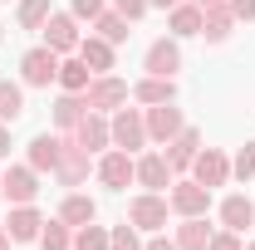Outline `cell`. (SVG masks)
<instances>
[{"mask_svg":"<svg viewBox=\"0 0 255 250\" xmlns=\"http://www.w3.org/2000/svg\"><path fill=\"white\" fill-rule=\"evenodd\" d=\"M128 98H132V84L118 79V74H94L89 89H84V103H89L94 113H118Z\"/></svg>","mask_w":255,"mask_h":250,"instance_id":"6da1fadb","label":"cell"},{"mask_svg":"<svg viewBox=\"0 0 255 250\" xmlns=\"http://www.w3.org/2000/svg\"><path fill=\"white\" fill-rule=\"evenodd\" d=\"M108 132H113V147H123V152H142L147 147V123H142V108H118L113 118H108Z\"/></svg>","mask_w":255,"mask_h":250,"instance_id":"7a4b0ae2","label":"cell"},{"mask_svg":"<svg viewBox=\"0 0 255 250\" xmlns=\"http://www.w3.org/2000/svg\"><path fill=\"white\" fill-rule=\"evenodd\" d=\"M89 172H94V152L89 147H79L69 132H64V152H59V167H54V177H59V187L79 191L84 182H89Z\"/></svg>","mask_w":255,"mask_h":250,"instance_id":"3957f363","label":"cell"},{"mask_svg":"<svg viewBox=\"0 0 255 250\" xmlns=\"http://www.w3.org/2000/svg\"><path fill=\"white\" fill-rule=\"evenodd\" d=\"M59 59L49 44H39V49H25V59H20V84L25 89H49L54 79H59Z\"/></svg>","mask_w":255,"mask_h":250,"instance_id":"277c9868","label":"cell"},{"mask_svg":"<svg viewBox=\"0 0 255 250\" xmlns=\"http://www.w3.org/2000/svg\"><path fill=\"white\" fill-rule=\"evenodd\" d=\"M98 182L108 191H123V187H132L137 182V157L132 152H123V147H108V152H98Z\"/></svg>","mask_w":255,"mask_h":250,"instance_id":"5b68a950","label":"cell"},{"mask_svg":"<svg viewBox=\"0 0 255 250\" xmlns=\"http://www.w3.org/2000/svg\"><path fill=\"white\" fill-rule=\"evenodd\" d=\"M167 211H172V201H167L162 191H137V196L128 201V221H132L137 231H147V236L167 226Z\"/></svg>","mask_w":255,"mask_h":250,"instance_id":"8992f818","label":"cell"},{"mask_svg":"<svg viewBox=\"0 0 255 250\" xmlns=\"http://www.w3.org/2000/svg\"><path fill=\"white\" fill-rule=\"evenodd\" d=\"M167 201H172L177 216H206L211 211V187H201L196 177H177L167 187Z\"/></svg>","mask_w":255,"mask_h":250,"instance_id":"52a82bcc","label":"cell"},{"mask_svg":"<svg viewBox=\"0 0 255 250\" xmlns=\"http://www.w3.org/2000/svg\"><path fill=\"white\" fill-rule=\"evenodd\" d=\"M142 123H147V142L167 147V142L187 127V118H182V108H177V103H157V108H142Z\"/></svg>","mask_w":255,"mask_h":250,"instance_id":"ba28073f","label":"cell"},{"mask_svg":"<svg viewBox=\"0 0 255 250\" xmlns=\"http://www.w3.org/2000/svg\"><path fill=\"white\" fill-rule=\"evenodd\" d=\"M79 20L69 15V10H49V20H44V44L54 49V54H79Z\"/></svg>","mask_w":255,"mask_h":250,"instance_id":"9c48e42d","label":"cell"},{"mask_svg":"<svg viewBox=\"0 0 255 250\" xmlns=\"http://www.w3.org/2000/svg\"><path fill=\"white\" fill-rule=\"evenodd\" d=\"M0 177H5V201L10 206H25V201L39 196V172H34L30 162H10Z\"/></svg>","mask_w":255,"mask_h":250,"instance_id":"30bf717a","label":"cell"},{"mask_svg":"<svg viewBox=\"0 0 255 250\" xmlns=\"http://www.w3.org/2000/svg\"><path fill=\"white\" fill-rule=\"evenodd\" d=\"M142 69H147V74H162V79H177V74H182V44H177L172 34L152 39L147 54H142Z\"/></svg>","mask_w":255,"mask_h":250,"instance_id":"8fae6325","label":"cell"},{"mask_svg":"<svg viewBox=\"0 0 255 250\" xmlns=\"http://www.w3.org/2000/svg\"><path fill=\"white\" fill-rule=\"evenodd\" d=\"M187 177H196L201 187H211V191H216V187H226V182H231V157H226L221 147H201Z\"/></svg>","mask_w":255,"mask_h":250,"instance_id":"7c38bea8","label":"cell"},{"mask_svg":"<svg viewBox=\"0 0 255 250\" xmlns=\"http://www.w3.org/2000/svg\"><path fill=\"white\" fill-rule=\"evenodd\" d=\"M196 152H201V127H191V123L182 127V132H177V137H172L167 147H162V157L172 162V172H177V177H187V172H191Z\"/></svg>","mask_w":255,"mask_h":250,"instance_id":"4fadbf2b","label":"cell"},{"mask_svg":"<svg viewBox=\"0 0 255 250\" xmlns=\"http://www.w3.org/2000/svg\"><path fill=\"white\" fill-rule=\"evenodd\" d=\"M69 137H74L79 147H89V152H108V147H113V132H108V113H94V108H89V113H84V123L74 127Z\"/></svg>","mask_w":255,"mask_h":250,"instance_id":"5bb4252c","label":"cell"},{"mask_svg":"<svg viewBox=\"0 0 255 250\" xmlns=\"http://www.w3.org/2000/svg\"><path fill=\"white\" fill-rule=\"evenodd\" d=\"M172 182H177V172H172V162L162 152H142L137 157V187L142 191H167Z\"/></svg>","mask_w":255,"mask_h":250,"instance_id":"9a60e30c","label":"cell"},{"mask_svg":"<svg viewBox=\"0 0 255 250\" xmlns=\"http://www.w3.org/2000/svg\"><path fill=\"white\" fill-rule=\"evenodd\" d=\"M132 103L142 108H157V103H177V79H162V74H142L132 84Z\"/></svg>","mask_w":255,"mask_h":250,"instance_id":"2e32d148","label":"cell"},{"mask_svg":"<svg viewBox=\"0 0 255 250\" xmlns=\"http://www.w3.org/2000/svg\"><path fill=\"white\" fill-rule=\"evenodd\" d=\"M5 231H10V241H15V246H30V241H39V231H44V216L34 211V201H25V206H10Z\"/></svg>","mask_w":255,"mask_h":250,"instance_id":"e0dca14e","label":"cell"},{"mask_svg":"<svg viewBox=\"0 0 255 250\" xmlns=\"http://www.w3.org/2000/svg\"><path fill=\"white\" fill-rule=\"evenodd\" d=\"M236 25H241V20L231 15V5H226V0L201 10V39H206V44H226V39L236 34Z\"/></svg>","mask_w":255,"mask_h":250,"instance_id":"ac0fdd59","label":"cell"},{"mask_svg":"<svg viewBox=\"0 0 255 250\" xmlns=\"http://www.w3.org/2000/svg\"><path fill=\"white\" fill-rule=\"evenodd\" d=\"M59 152H64V132H39V137H30V147H25V162H30L34 172H54L59 167Z\"/></svg>","mask_w":255,"mask_h":250,"instance_id":"d6986e66","label":"cell"},{"mask_svg":"<svg viewBox=\"0 0 255 250\" xmlns=\"http://www.w3.org/2000/svg\"><path fill=\"white\" fill-rule=\"evenodd\" d=\"M59 221L79 231V226H89V221H98V201L89 196V191H69V196L59 201Z\"/></svg>","mask_w":255,"mask_h":250,"instance_id":"ffe728a7","label":"cell"},{"mask_svg":"<svg viewBox=\"0 0 255 250\" xmlns=\"http://www.w3.org/2000/svg\"><path fill=\"white\" fill-rule=\"evenodd\" d=\"M167 30H172V39H191V34H201V5H191V0L172 5V10H167Z\"/></svg>","mask_w":255,"mask_h":250,"instance_id":"44dd1931","label":"cell"},{"mask_svg":"<svg viewBox=\"0 0 255 250\" xmlns=\"http://www.w3.org/2000/svg\"><path fill=\"white\" fill-rule=\"evenodd\" d=\"M221 226L246 236V226H255V201H251V196H241V191L226 196V201H221Z\"/></svg>","mask_w":255,"mask_h":250,"instance_id":"7402d4cb","label":"cell"},{"mask_svg":"<svg viewBox=\"0 0 255 250\" xmlns=\"http://www.w3.org/2000/svg\"><path fill=\"white\" fill-rule=\"evenodd\" d=\"M79 59L89 64L94 74H113V44L98 39V34H84V39H79Z\"/></svg>","mask_w":255,"mask_h":250,"instance_id":"603a6c76","label":"cell"},{"mask_svg":"<svg viewBox=\"0 0 255 250\" xmlns=\"http://www.w3.org/2000/svg\"><path fill=\"white\" fill-rule=\"evenodd\" d=\"M84 113H89L84 94H59L54 98V127H59V132H74V127L84 123Z\"/></svg>","mask_w":255,"mask_h":250,"instance_id":"cb8c5ba5","label":"cell"},{"mask_svg":"<svg viewBox=\"0 0 255 250\" xmlns=\"http://www.w3.org/2000/svg\"><path fill=\"white\" fill-rule=\"evenodd\" d=\"M177 250H206L211 246V226H206V216H182V226H177Z\"/></svg>","mask_w":255,"mask_h":250,"instance_id":"d4e9b609","label":"cell"},{"mask_svg":"<svg viewBox=\"0 0 255 250\" xmlns=\"http://www.w3.org/2000/svg\"><path fill=\"white\" fill-rule=\"evenodd\" d=\"M89 79H94V69L79 59V54H74V59H59V79H54V84H59L64 94H84Z\"/></svg>","mask_w":255,"mask_h":250,"instance_id":"484cf974","label":"cell"},{"mask_svg":"<svg viewBox=\"0 0 255 250\" xmlns=\"http://www.w3.org/2000/svg\"><path fill=\"white\" fill-rule=\"evenodd\" d=\"M128 25H132V20H123V15H118V10L108 5V10H103V15H98V20H94V34H98V39H108V44L118 49V44H123L128 34H132V30H128Z\"/></svg>","mask_w":255,"mask_h":250,"instance_id":"4316f807","label":"cell"},{"mask_svg":"<svg viewBox=\"0 0 255 250\" xmlns=\"http://www.w3.org/2000/svg\"><path fill=\"white\" fill-rule=\"evenodd\" d=\"M20 113H25V84L0 79V123H15Z\"/></svg>","mask_w":255,"mask_h":250,"instance_id":"83f0119b","label":"cell"},{"mask_svg":"<svg viewBox=\"0 0 255 250\" xmlns=\"http://www.w3.org/2000/svg\"><path fill=\"white\" fill-rule=\"evenodd\" d=\"M39 250H74V226H64L59 216L44 221V231H39Z\"/></svg>","mask_w":255,"mask_h":250,"instance_id":"f1b7e54d","label":"cell"},{"mask_svg":"<svg viewBox=\"0 0 255 250\" xmlns=\"http://www.w3.org/2000/svg\"><path fill=\"white\" fill-rule=\"evenodd\" d=\"M49 0H20L15 5V20H20V30H44V20H49Z\"/></svg>","mask_w":255,"mask_h":250,"instance_id":"f546056e","label":"cell"},{"mask_svg":"<svg viewBox=\"0 0 255 250\" xmlns=\"http://www.w3.org/2000/svg\"><path fill=\"white\" fill-rule=\"evenodd\" d=\"M74 250H108V231L94 226V221L79 226V231H74Z\"/></svg>","mask_w":255,"mask_h":250,"instance_id":"4dcf8cb0","label":"cell"},{"mask_svg":"<svg viewBox=\"0 0 255 250\" xmlns=\"http://www.w3.org/2000/svg\"><path fill=\"white\" fill-rule=\"evenodd\" d=\"M108 250H142V241H137V226H132V221L113 226V231H108Z\"/></svg>","mask_w":255,"mask_h":250,"instance_id":"1f68e13d","label":"cell"},{"mask_svg":"<svg viewBox=\"0 0 255 250\" xmlns=\"http://www.w3.org/2000/svg\"><path fill=\"white\" fill-rule=\"evenodd\" d=\"M231 177H241V182H251V177H255V142H246L241 152L231 157Z\"/></svg>","mask_w":255,"mask_h":250,"instance_id":"d6a6232c","label":"cell"},{"mask_svg":"<svg viewBox=\"0 0 255 250\" xmlns=\"http://www.w3.org/2000/svg\"><path fill=\"white\" fill-rule=\"evenodd\" d=\"M206 250H246V241H241V231H226L221 226V231H211V246Z\"/></svg>","mask_w":255,"mask_h":250,"instance_id":"836d02e7","label":"cell"},{"mask_svg":"<svg viewBox=\"0 0 255 250\" xmlns=\"http://www.w3.org/2000/svg\"><path fill=\"white\" fill-rule=\"evenodd\" d=\"M103 10H108L103 0H74V10H69V15H74V20H89V25H94Z\"/></svg>","mask_w":255,"mask_h":250,"instance_id":"e575fe53","label":"cell"},{"mask_svg":"<svg viewBox=\"0 0 255 250\" xmlns=\"http://www.w3.org/2000/svg\"><path fill=\"white\" fill-rule=\"evenodd\" d=\"M113 10H118L123 20H142V15H147L152 5H147V0H113Z\"/></svg>","mask_w":255,"mask_h":250,"instance_id":"d590c367","label":"cell"},{"mask_svg":"<svg viewBox=\"0 0 255 250\" xmlns=\"http://www.w3.org/2000/svg\"><path fill=\"white\" fill-rule=\"evenodd\" d=\"M236 20H255V0H226Z\"/></svg>","mask_w":255,"mask_h":250,"instance_id":"8d00e7d4","label":"cell"},{"mask_svg":"<svg viewBox=\"0 0 255 250\" xmlns=\"http://www.w3.org/2000/svg\"><path fill=\"white\" fill-rule=\"evenodd\" d=\"M142 250H177V241H172V236H162V231H152V241H147Z\"/></svg>","mask_w":255,"mask_h":250,"instance_id":"74e56055","label":"cell"},{"mask_svg":"<svg viewBox=\"0 0 255 250\" xmlns=\"http://www.w3.org/2000/svg\"><path fill=\"white\" fill-rule=\"evenodd\" d=\"M10 157V123H0V162Z\"/></svg>","mask_w":255,"mask_h":250,"instance_id":"f35d334b","label":"cell"},{"mask_svg":"<svg viewBox=\"0 0 255 250\" xmlns=\"http://www.w3.org/2000/svg\"><path fill=\"white\" fill-rule=\"evenodd\" d=\"M147 5H157V10H172V5H182V0H147Z\"/></svg>","mask_w":255,"mask_h":250,"instance_id":"ab89813d","label":"cell"},{"mask_svg":"<svg viewBox=\"0 0 255 250\" xmlns=\"http://www.w3.org/2000/svg\"><path fill=\"white\" fill-rule=\"evenodd\" d=\"M10 246H15V241H10V231L0 226V250H10Z\"/></svg>","mask_w":255,"mask_h":250,"instance_id":"60d3db41","label":"cell"},{"mask_svg":"<svg viewBox=\"0 0 255 250\" xmlns=\"http://www.w3.org/2000/svg\"><path fill=\"white\" fill-rule=\"evenodd\" d=\"M191 5H201V10H206V5H221V0H191Z\"/></svg>","mask_w":255,"mask_h":250,"instance_id":"b9f144b4","label":"cell"},{"mask_svg":"<svg viewBox=\"0 0 255 250\" xmlns=\"http://www.w3.org/2000/svg\"><path fill=\"white\" fill-rule=\"evenodd\" d=\"M0 201H5V177H0Z\"/></svg>","mask_w":255,"mask_h":250,"instance_id":"7bdbcfd3","label":"cell"},{"mask_svg":"<svg viewBox=\"0 0 255 250\" xmlns=\"http://www.w3.org/2000/svg\"><path fill=\"white\" fill-rule=\"evenodd\" d=\"M0 39H5V25H0Z\"/></svg>","mask_w":255,"mask_h":250,"instance_id":"ee69618b","label":"cell"},{"mask_svg":"<svg viewBox=\"0 0 255 250\" xmlns=\"http://www.w3.org/2000/svg\"><path fill=\"white\" fill-rule=\"evenodd\" d=\"M246 250H255V241H251V246H246Z\"/></svg>","mask_w":255,"mask_h":250,"instance_id":"f6af8a7d","label":"cell"}]
</instances>
